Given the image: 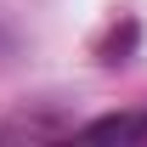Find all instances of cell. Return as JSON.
I'll return each instance as SVG.
<instances>
[{"label":"cell","instance_id":"cell-1","mask_svg":"<svg viewBox=\"0 0 147 147\" xmlns=\"http://www.w3.org/2000/svg\"><path fill=\"white\" fill-rule=\"evenodd\" d=\"M85 136H91V142H136V136H147V113H113V119H96Z\"/></svg>","mask_w":147,"mask_h":147},{"label":"cell","instance_id":"cell-2","mask_svg":"<svg viewBox=\"0 0 147 147\" xmlns=\"http://www.w3.org/2000/svg\"><path fill=\"white\" fill-rule=\"evenodd\" d=\"M130 40H136V23H130L125 34H113V40H108V62H119V51H130Z\"/></svg>","mask_w":147,"mask_h":147}]
</instances>
